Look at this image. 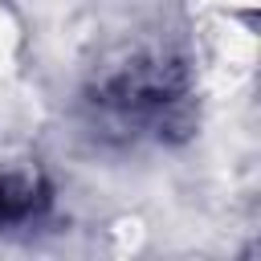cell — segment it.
<instances>
[{
    "instance_id": "obj_1",
    "label": "cell",
    "mask_w": 261,
    "mask_h": 261,
    "mask_svg": "<svg viewBox=\"0 0 261 261\" xmlns=\"http://www.w3.org/2000/svg\"><path fill=\"white\" fill-rule=\"evenodd\" d=\"M184 94V73L171 61H139L110 77L98 102L126 126H163L167 114L179 110Z\"/></svg>"
},
{
    "instance_id": "obj_2",
    "label": "cell",
    "mask_w": 261,
    "mask_h": 261,
    "mask_svg": "<svg viewBox=\"0 0 261 261\" xmlns=\"http://www.w3.org/2000/svg\"><path fill=\"white\" fill-rule=\"evenodd\" d=\"M41 196L29 179H16V175H4L0 179V220H20L29 212H37Z\"/></svg>"
}]
</instances>
